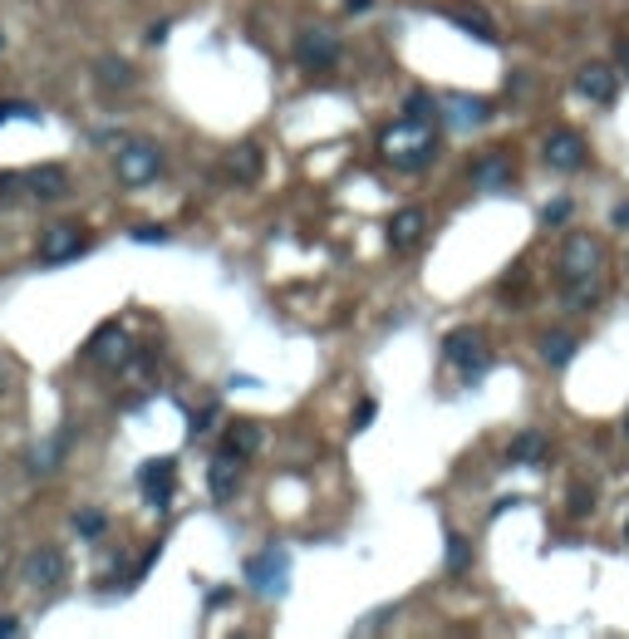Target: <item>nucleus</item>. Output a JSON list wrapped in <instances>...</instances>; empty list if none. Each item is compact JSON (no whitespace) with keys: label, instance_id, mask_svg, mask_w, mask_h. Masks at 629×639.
<instances>
[{"label":"nucleus","instance_id":"1","mask_svg":"<svg viewBox=\"0 0 629 639\" xmlns=\"http://www.w3.org/2000/svg\"><path fill=\"white\" fill-rule=\"evenodd\" d=\"M556 276L571 310H590L605 295V241L590 232H571L556 251Z\"/></svg>","mask_w":629,"mask_h":639},{"label":"nucleus","instance_id":"2","mask_svg":"<svg viewBox=\"0 0 629 639\" xmlns=\"http://www.w3.org/2000/svg\"><path fill=\"white\" fill-rule=\"evenodd\" d=\"M379 148L394 168H428L438 158V133L433 123H418V118H399L379 133Z\"/></svg>","mask_w":629,"mask_h":639},{"label":"nucleus","instance_id":"3","mask_svg":"<svg viewBox=\"0 0 629 639\" xmlns=\"http://www.w3.org/2000/svg\"><path fill=\"white\" fill-rule=\"evenodd\" d=\"M114 173L123 187H148V182H158V173H163V148H158L153 138H128V143L118 148Z\"/></svg>","mask_w":629,"mask_h":639},{"label":"nucleus","instance_id":"4","mask_svg":"<svg viewBox=\"0 0 629 639\" xmlns=\"http://www.w3.org/2000/svg\"><path fill=\"white\" fill-rule=\"evenodd\" d=\"M340 59H344V45L330 25H305V30L295 35V64H300V69L330 74V69H340Z\"/></svg>","mask_w":629,"mask_h":639},{"label":"nucleus","instance_id":"5","mask_svg":"<svg viewBox=\"0 0 629 639\" xmlns=\"http://www.w3.org/2000/svg\"><path fill=\"white\" fill-rule=\"evenodd\" d=\"M246 585L256 590V595H281L290 581V551L286 546H266V551H256L251 561H246Z\"/></svg>","mask_w":629,"mask_h":639},{"label":"nucleus","instance_id":"6","mask_svg":"<svg viewBox=\"0 0 629 639\" xmlns=\"http://www.w3.org/2000/svg\"><path fill=\"white\" fill-rule=\"evenodd\" d=\"M443 354L467 374V384H472L477 374H487V364H492V349H487V335H482V330H453V335L443 340Z\"/></svg>","mask_w":629,"mask_h":639},{"label":"nucleus","instance_id":"7","mask_svg":"<svg viewBox=\"0 0 629 639\" xmlns=\"http://www.w3.org/2000/svg\"><path fill=\"white\" fill-rule=\"evenodd\" d=\"M89 251V236L79 232L74 222H55L50 232L40 236V261L45 266H69V261H79Z\"/></svg>","mask_w":629,"mask_h":639},{"label":"nucleus","instance_id":"8","mask_svg":"<svg viewBox=\"0 0 629 639\" xmlns=\"http://www.w3.org/2000/svg\"><path fill=\"white\" fill-rule=\"evenodd\" d=\"M64 571H69V561H64V551H59V546H40V551H30V556H25V566H20L25 585H35V590H55V585H64Z\"/></svg>","mask_w":629,"mask_h":639},{"label":"nucleus","instance_id":"9","mask_svg":"<svg viewBox=\"0 0 629 639\" xmlns=\"http://www.w3.org/2000/svg\"><path fill=\"white\" fill-rule=\"evenodd\" d=\"M467 177H472V187L477 192H507L516 177V163L512 153H487V158H477L472 168H467Z\"/></svg>","mask_w":629,"mask_h":639},{"label":"nucleus","instance_id":"10","mask_svg":"<svg viewBox=\"0 0 629 639\" xmlns=\"http://www.w3.org/2000/svg\"><path fill=\"white\" fill-rule=\"evenodd\" d=\"M541 153H546V163H551L556 173H575V168L585 163V138L571 133V128H556V133H546Z\"/></svg>","mask_w":629,"mask_h":639},{"label":"nucleus","instance_id":"11","mask_svg":"<svg viewBox=\"0 0 629 639\" xmlns=\"http://www.w3.org/2000/svg\"><path fill=\"white\" fill-rule=\"evenodd\" d=\"M128 354H133L128 330H118V325L94 330V340H89V359H94V364H104V369H123V364H128Z\"/></svg>","mask_w":629,"mask_h":639},{"label":"nucleus","instance_id":"12","mask_svg":"<svg viewBox=\"0 0 629 639\" xmlns=\"http://www.w3.org/2000/svg\"><path fill=\"white\" fill-rule=\"evenodd\" d=\"M172 472H177V463L172 458H158V463H143L138 467V487L148 492V507H168L172 502Z\"/></svg>","mask_w":629,"mask_h":639},{"label":"nucleus","instance_id":"13","mask_svg":"<svg viewBox=\"0 0 629 639\" xmlns=\"http://www.w3.org/2000/svg\"><path fill=\"white\" fill-rule=\"evenodd\" d=\"M575 89L590 99V104H615V69L610 64H585L575 74Z\"/></svg>","mask_w":629,"mask_h":639},{"label":"nucleus","instance_id":"14","mask_svg":"<svg viewBox=\"0 0 629 639\" xmlns=\"http://www.w3.org/2000/svg\"><path fill=\"white\" fill-rule=\"evenodd\" d=\"M25 192L30 197H40V202H55L69 192V173L59 168V163H40V168H30L25 173Z\"/></svg>","mask_w":629,"mask_h":639},{"label":"nucleus","instance_id":"15","mask_svg":"<svg viewBox=\"0 0 629 639\" xmlns=\"http://www.w3.org/2000/svg\"><path fill=\"white\" fill-rule=\"evenodd\" d=\"M207 487H212V497L217 502H231L236 497V487H241V458L236 453H222V458H212V467H207Z\"/></svg>","mask_w":629,"mask_h":639},{"label":"nucleus","instance_id":"16","mask_svg":"<svg viewBox=\"0 0 629 639\" xmlns=\"http://www.w3.org/2000/svg\"><path fill=\"white\" fill-rule=\"evenodd\" d=\"M507 458L521 467H541L546 458H551V438L541 433V428H526V433H516L512 448H507Z\"/></svg>","mask_w":629,"mask_h":639},{"label":"nucleus","instance_id":"17","mask_svg":"<svg viewBox=\"0 0 629 639\" xmlns=\"http://www.w3.org/2000/svg\"><path fill=\"white\" fill-rule=\"evenodd\" d=\"M443 118H453L458 128H477V123H487V118H492V104H487V99H467V94H453V99L443 104Z\"/></svg>","mask_w":629,"mask_h":639},{"label":"nucleus","instance_id":"18","mask_svg":"<svg viewBox=\"0 0 629 639\" xmlns=\"http://www.w3.org/2000/svg\"><path fill=\"white\" fill-rule=\"evenodd\" d=\"M575 354H580V335H571V330H551V335H541V359H546L551 369H566Z\"/></svg>","mask_w":629,"mask_h":639},{"label":"nucleus","instance_id":"19","mask_svg":"<svg viewBox=\"0 0 629 639\" xmlns=\"http://www.w3.org/2000/svg\"><path fill=\"white\" fill-rule=\"evenodd\" d=\"M423 222H428V217H423L418 207H403V212H394V222H389V246H394V251H408V246L423 236Z\"/></svg>","mask_w":629,"mask_h":639},{"label":"nucleus","instance_id":"20","mask_svg":"<svg viewBox=\"0 0 629 639\" xmlns=\"http://www.w3.org/2000/svg\"><path fill=\"white\" fill-rule=\"evenodd\" d=\"M94 79H99V89H109V94H114V89H128V84L138 79V69H133L128 59L109 55V59H99V64H94Z\"/></svg>","mask_w":629,"mask_h":639},{"label":"nucleus","instance_id":"21","mask_svg":"<svg viewBox=\"0 0 629 639\" xmlns=\"http://www.w3.org/2000/svg\"><path fill=\"white\" fill-rule=\"evenodd\" d=\"M448 20L458 25V30H467V35H477L482 45H497V25H492V15H482V10H448Z\"/></svg>","mask_w":629,"mask_h":639},{"label":"nucleus","instance_id":"22","mask_svg":"<svg viewBox=\"0 0 629 639\" xmlns=\"http://www.w3.org/2000/svg\"><path fill=\"white\" fill-rule=\"evenodd\" d=\"M64 453H69V433H50L35 453H30V472H55L64 463Z\"/></svg>","mask_w":629,"mask_h":639},{"label":"nucleus","instance_id":"23","mask_svg":"<svg viewBox=\"0 0 629 639\" xmlns=\"http://www.w3.org/2000/svg\"><path fill=\"white\" fill-rule=\"evenodd\" d=\"M403 118H418V123H438L443 118V99H433L428 89H413L403 99Z\"/></svg>","mask_w":629,"mask_h":639},{"label":"nucleus","instance_id":"24","mask_svg":"<svg viewBox=\"0 0 629 639\" xmlns=\"http://www.w3.org/2000/svg\"><path fill=\"white\" fill-rule=\"evenodd\" d=\"M227 168L236 182H256V177H261V148H256V143H241L227 158Z\"/></svg>","mask_w":629,"mask_h":639},{"label":"nucleus","instance_id":"25","mask_svg":"<svg viewBox=\"0 0 629 639\" xmlns=\"http://www.w3.org/2000/svg\"><path fill=\"white\" fill-rule=\"evenodd\" d=\"M261 443H266V433L256 428V423H236L227 433V448L236 458H251V453H261Z\"/></svg>","mask_w":629,"mask_h":639},{"label":"nucleus","instance_id":"26","mask_svg":"<svg viewBox=\"0 0 629 639\" xmlns=\"http://www.w3.org/2000/svg\"><path fill=\"white\" fill-rule=\"evenodd\" d=\"M443 566H448V576H462V571L472 566V541H467L462 531H448V561H443Z\"/></svg>","mask_w":629,"mask_h":639},{"label":"nucleus","instance_id":"27","mask_svg":"<svg viewBox=\"0 0 629 639\" xmlns=\"http://www.w3.org/2000/svg\"><path fill=\"white\" fill-rule=\"evenodd\" d=\"M74 531H79L84 541H99V536L109 531V517H104L99 507H79V512H74Z\"/></svg>","mask_w":629,"mask_h":639},{"label":"nucleus","instance_id":"28","mask_svg":"<svg viewBox=\"0 0 629 639\" xmlns=\"http://www.w3.org/2000/svg\"><path fill=\"white\" fill-rule=\"evenodd\" d=\"M571 212H575L571 197H556V202H546V207H541V222H546V227H561Z\"/></svg>","mask_w":629,"mask_h":639},{"label":"nucleus","instance_id":"29","mask_svg":"<svg viewBox=\"0 0 629 639\" xmlns=\"http://www.w3.org/2000/svg\"><path fill=\"white\" fill-rule=\"evenodd\" d=\"M585 512H595V487L575 482L571 487V517H585Z\"/></svg>","mask_w":629,"mask_h":639},{"label":"nucleus","instance_id":"30","mask_svg":"<svg viewBox=\"0 0 629 639\" xmlns=\"http://www.w3.org/2000/svg\"><path fill=\"white\" fill-rule=\"evenodd\" d=\"M394 615H399V610H374L369 620H359V625H354V635H374V630H384V625H394Z\"/></svg>","mask_w":629,"mask_h":639},{"label":"nucleus","instance_id":"31","mask_svg":"<svg viewBox=\"0 0 629 639\" xmlns=\"http://www.w3.org/2000/svg\"><path fill=\"white\" fill-rule=\"evenodd\" d=\"M133 241H143V246H163L168 232H163V227H133Z\"/></svg>","mask_w":629,"mask_h":639},{"label":"nucleus","instance_id":"32","mask_svg":"<svg viewBox=\"0 0 629 639\" xmlns=\"http://www.w3.org/2000/svg\"><path fill=\"white\" fill-rule=\"evenodd\" d=\"M374 413H379V404H374V399H364L359 413H354V428H369V423H374Z\"/></svg>","mask_w":629,"mask_h":639},{"label":"nucleus","instance_id":"33","mask_svg":"<svg viewBox=\"0 0 629 639\" xmlns=\"http://www.w3.org/2000/svg\"><path fill=\"white\" fill-rule=\"evenodd\" d=\"M212 418H217V408H202V413L192 418V433H207V428H212Z\"/></svg>","mask_w":629,"mask_h":639},{"label":"nucleus","instance_id":"34","mask_svg":"<svg viewBox=\"0 0 629 639\" xmlns=\"http://www.w3.org/2000/svg\"><path fill=\"white\" fill-rule=\"evenodd\" d=\"M5 635H25V625H20L15 615H0V639Z\"/></svg>","mask_w":629,"mask_h":639},{"label":"nucleus","instance_id":"35","mask_svg":"<svg viewBox=\"0 0 629 639\" xmlns=\"http://www.w3.org/2000/svg\"><path fill=\"white\" fill-rule=\"evenodd\" d=\"M610 222H615L620 232H629V202H620V207H615V217H610Z\"/></svg>","mask_w":629,"mask_h":639},{"label":"nucleus","instance_id":"36","mask_svg":"<svg viewBox=\"0 0 629 639\" xmlns=\"http://www.w3.org/2000/svg\"><path fill=\"white\" fill-rule=\"evenodd\" d=\"M148 40H153V45H163V40H168V20H158V25L148 30Z\"/></svg>","mask_w":629,"mask_h":639},{"label":"nucleus","instance_id":"37","mask_svg":"<svg viewBox=\"0 0 629 639\" xmlns=\"http://www.w3.org/2000/svg\"><path fill=\"white\" fill-rule=\"evenodd\" d=\"M349 10H369V0H349Z\"/></svg>","mask_w":629,"mask_h":639},{"label":"nucleus","instance_id":"38","mask_svg":"<svg viewBox=\"0 0 629 639\" xmlns=\"http://www.w3.org/2000/svg\"><path fill=\"white\" fill-rule=\"evenodd\" d=\"M620 59H625V64H629V40H625V45H620Z\"/></svg>","mask_w":629,"mask_h":639},{"label":"nucleus","instance_id":"39","mask_svg":"<svg viewBox=\"0 0 629 639\" xmlns=\"http://www.w3.org/2000/svg\"><path fill=\"white\" fill-rule=\"evenodd\" d=\"M625 541H629V517H625Z\"/></svg>","mask_w":629,"mask_h":639},{"label":"nucleus","instance_id":"40","mask_svg":"<svg viewBox=\"0 0 629 639\" xmlns=\"http://www.w3.org/2000/svg\"><path fill=\"white\" fill-rule=\"evenodd\" d=\"M625 433H629V423H625Z\"/></svg>","mask_w":629,"mask_h":639}]
</instances>
